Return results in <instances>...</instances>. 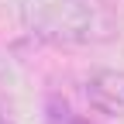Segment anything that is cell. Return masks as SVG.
Instances as JSON below:
<instances>
[{
  "mask_svg": "<svg viewBox=\"0 0 124 124\" xmlns=\"http://www.w3.org/2000/svg\"><path fill=\"white\" fill-rule=\"evenodd\" d=\"M21 21L52 45H103L121 31L107 0H21Z\"/></svg>",
  "mask_w": 124,
  "mask_h": 124,
  "instance_id": "6da1fadb",
  "label": "cell"
},
{
  "mask_svg": "<svg viewBox=\"0 0 124 124\" xmlns=\"http://www.w3.org/2000/svg\"><path fill=\"white\" fill-rule=\"evenodd\" d=\"M86 100L93 110H100L114 121H124V72L97 69L86 79Z\"/></svg>",
  "mask_w": 124,
  "mask_h": 124,
  "instance_id": "7a4b0ae2",
  "label": "cell"
},
{
  "mask_svg": "<svg viewBox=\"0 0 124 124\" xmlns=\"http://www.w3.org/2000/svg\"><path fill=\"white\" fill-rule=\"evenodd\" d=\"M7 93H10V66L4 62V55H0V103L7 100Z\"/></svg>",
  "mask_w": 124,
  "mask_h": 124,
  "instance_id": "3957f363",
  "label": "cell"
},
{
  "mask_svg": "<svg viewBox=\"0 0 124 124\" xmlns=\"http://www.w3.org/2000/svg\"><path fill=\"white\" fill-rule=\"evenodd\" d=\"M0 124H14V121H7V117H0Z\"/></svg>",
  "mask_w": 124,
  "mask_h": 124,
  "instance_id": "277c9868",
  "label": "cell"
}]
</instances>
